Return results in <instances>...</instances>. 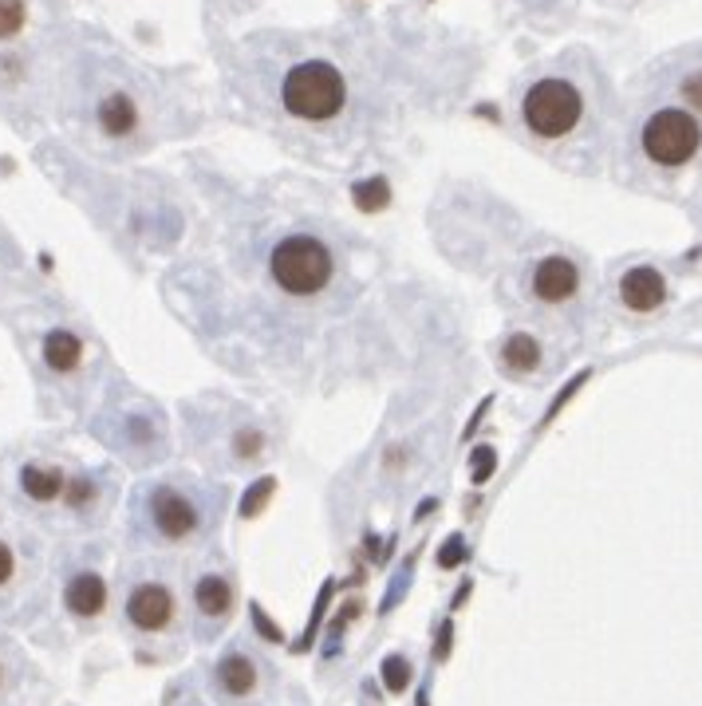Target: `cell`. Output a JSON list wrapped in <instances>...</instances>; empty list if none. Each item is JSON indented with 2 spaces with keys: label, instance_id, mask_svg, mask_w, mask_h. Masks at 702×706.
I'll return each instance as SVG.
<instances>
[{
  "label": "cell",
  "instance_id": "27",
  "mask_svg": "<svg viewBox=\"0 0 702 706\" xmlns=\"http://www.w3.org/2000/svg\"><path fill=\"white\" fill-rule=\"evenodd\" d=\"M9 576H12V552H9V545L0 540V584L9 581Z\"/></svg>",
  "mask_w": 702,
  "mask_h": 706
},
{
  "label": "cell",
  "instance_id": "10",
  "mask_svg": "<svg viewBox=\"0 0 702 706\" xmlns=\"http://www.w3.org/2000/svg\"><path fill=\"white\" fill-rule=\"evenodd\" d=\"M80 355H83L80 336L68 332V328H56V332L44 336V364L52 367V372H75Z\"/></svg>",
  "mask_w": 702,
  "mask_h": 706
},
{
  "label": "cell",
  "instance_id": "23",
  "mask_svg": "<svg viewBox=\"0 0 702 706\" xmlns=\"http://www.w3.org/2000/svg\"><path fill=\"white\" fill-rule=\"evenodd\" d=\"M249 616H253V628H257V632L265 635V640H269V644H280V640H285V635L277 632V623H273L269 616L261 612L257 604H253V608H249Z\"/></svg>",
  "mask_w": 702,
  "mask_h": 706
},
{
  "label": "cell",
  "instance_id": "3",
  "mask_svg": "<svg viewBox=\"0 0 702 706\" xmlns=\"http://www.w3.org/2000/svg\"><path fill=\"white\" fill-rule=\"evenodd\" d=\"M643 155L655 162V167H682L699 155L702 146V126L691 111H679V107H663L643 123Z\"/></svg>",
  "mask_w": 702,
  "mask_h": 706
},
{
  "label": "cell",
  "instance_id": "24",
  "mask_svg": "<svg viewBox=\"0 0 702 706\" xmlns=\"http://www.w3.org/2000/svg\"><path fill=\"white\" fill-rule=\"evenodd\" d=\"M580 384H589V372H580V375H577V379H572V384H568V387H565V391H560V395H557V403L548 406V415H545V418H553V415H557L560 406H565V403H568V399H572V391H577V387H580Z\"/></svg>",
  "mask_w": 702,
  "mask_h": 706
},
{
  "label": "cell",
  "instance_id": "28",
  "mask_svg": "<svg viewBox=\"0 0 702 706\" xmlns=\"http://www.w3.org/2000/svg\"><path fill=\"white\" fill-rule=\"evenodd\" d=\"M450 655V623L443 628V635H438V644H434V659H446Z\"/></svg>",
  "mask_w": 702,
  "mask_h": 706
},
{
  "label": "cell",
  "instance_id": "30",
  "mask_svg": "<svg viewBox=\"0 0 702 706\" xmlns=\"http://www.w3.org/2000/svg\"><path fill=\"white\" fill-rule=\"evenodd\" d=\"M470 588H474V584H470V581H465V584H462V588H458V593H455V608H458V604H462V600H465V596H470Z\"/></svg>",
  "mask_w": 702,
  "mask_h": 706
},
{
  "label": "cell",
  "instance_id": "12",
  "mask_svg": "<svg viewBox=\"0 0 702 706\" xmlns=\"http://www.w3.org/2000/svg\"><path fill=\"white\" fill-rule=\"evenodd\" d=\"M99 126H104L107 135H114V138L131 135V131L138 126L135 99H126V95H107L104 107H99Z\"/></svg>",
  "mask_w": 702,
  "mask_h": 706
},
{
  "label": "cell",
  "instance_id": "26",
  "mask_svg": "<svg viewBox=\"0 0 702 706\" xmlns=\"http://www.w3.org/2000/svg\"><path fill=\"white\" fill-rule=\"evenodd\" d=\"M261 450V435H253V430H245V435L238 438V454L241 458H253Z\"/></svg>",
  "mask_w": 702,
  "mask_h": 706
},
{
  "label": "cell",
  "instance_id": "11",
  "mask_svg": "<svg viewBox=\"0 0 702 706\" xmlns=\"http://www.w3.org/2000/svg\"><path fill=\"white\" fill-rule=\"evenodd\" d=\"M217 686L233 698L249 695V691L257 686V667H253V659H245V655H226V659L217 664Z\"/></svg>",
  "mask_w": 702,
  "mask_h": 706
},
{
  "label": "cell",
  "instance_id": "21",
  "mask_svg": "<svg viewBox=\"0 0 702 706\" xmlns=\"http://www.w3.org/2000/svg\"><path fill=\"white\" fill-rule=\"evenodd\" d=\"M92 494H95V486L87 478H75V482H63V501H68V506H87V501H92Z\"/></svg>",
  "mask_w": 702,
  "mask_h": 706
},
{
  "label": "cell",
  "instance_id": "2",
  "mask_svg": "<svg viewBox=\"0 0 702 706\" xmlns=\"http://www.w3.org/2000/svg\"><path fill=\"white\" fill-rule=\"evenodd\" d=\"M273 281L292 296H312V292L328 289L331 281V253L324 241L296 233V238L277 241V249L269 257Z\"/></svg>",
  "mask_w": 702,
  "mask_h": 706
},
{
  "label": "cell",
  "instance_id": "29",
  "mask_svg": "<svg viewBox=\"0 0 702 706\" xmlns=\"http://www.w3.org/2000/svg\"><path fill=\"white\" fill-rule=\"evenodd\" d=\"M486 411H489V399H486V403H482V406H477V411H474V418H470V426H465V430H462V438H470V435H474L477 426H482V418H486Z\"/></svg>",
  "mask_w": 702,
  "mask_h": 706
},
{
  "label": "cell",
  "instance_id": "13",
  "mask_svg": "<svg viewBox=\"0 0 702 706\" xmlns=\"http://www.w3.org/2000/svg\"><path fill=\"white\" fill-rule=\"evenodd\" d=\"M194 600H197V612L202 616H229L233 608V588H229L226 576H202L194 588Z\"/></svg>",
  "mask_w": 702,
  "mask_h": 706
},
{
  "label": "cell",
  "instance_id": "18",
  "mask_svg": "<svg viewBox=\"0 0 702 706\" xmlns=\"http://www.w3.org/2000/svg\"><path fill=\"white\" fill-rule=\"evenodd\" d=\"M24 28V0H0V40Z\"/></svg>",
  "mask_w": 702,
  "mask_h": 706
},
{
  "label": "cell",
  "instance_id": "6",
  "mask_svg": "<svg viewBox=\"0 0 702 706\" xmlns=\"http://www.w3.org/2000/svg\"><path fill=\"white\" fill-rule=\"evenodd\" d=\"M126 620L135 623L138 632H162V628H170V620H174V596H170V588H162V584H138L131 600H126Z\"/></svg>",
  "mask_w": 702,
  "mask_h": 706
},
{
  "label": "cell",
  "instance_id": "5",
  "mask_svg": "<svg viewBox=\"0 0 702 706\" xmlns=\"http://www.w3.org/2000/svg\"><path fill=\"white\" fill-rule=\"evenodd\" d=\"M146 513H150L155 533L166 540H182V537H190V533H197V525H202V509H197V501L186 498L182 489H170V486L150 489Z\"/></svg>",
  "mask_w": 702,
  "mask_h": 706
},
{
  "label": "cell",
  "instance_id": "16",
  "mask_svg": "<svg viewBox=\"0 0 702 706\" xmlns=\"http://www.w3.org/2000/svg\"><path fill=\"white\" fill-rule=\"evenodd\" d=\"M351 198H355V206H360L363 214H375V209H383L391 202V186H387L383 178H367V182H355V186H351Z\"/></svg>",
  "mask_w": 702,
  "mask_h": 706
},
{
  "label": "cell",
  "instance_id": "8",
  "mask_svg": "<svg viewBox=\"0 0 702 706\" xmlns=\"http://www.w3.org/2000/svg\"><path fill=\"white\" fill-rule=\"evenodd\" d=\"M663 296H667V284L651 265H640V269H628L620 277V301L628 304L631 312H651L659 308Z\"/></svg>",
  "mask_w": 702,
  "mask_h": 706
},
{
  "label": "cell",
  "instance_id": "4",
  "mask_svg": "<svg viewBox=\"0 0 702 706\" xmlns=\"http://www.w3.org/2000/svg\"><path fill=\"white\" fill-rule=\"evenodd\" d=\"M580 92L568 80H541L525 92V104H521V114H525V126L537 138H560L568 135L572 126L580 123Z\"/></svg>",
  "mask_w": 702,
  "mask_h": 706
},
{
  "label": "cell",
  "instance_id": "31",
  "mask_svg": "<svg viewBox=\"0 0 702 706\" xmlns=\"http://www.w3.org/2000/svg\"><path fill=\"white\" fill-rule=\"evenodd\" d=\"M434 506H438V501H434V498H426L423 506H419V518H426V513H434Z\"/></svg>",
  "mask_w": 702,
  "mask_h": 706
},
{
  "label": "cell",
  "instance_id": "19",
  "mask_svg": "<svg viewBox=\"0 0 702 706\" xmlns=\"http://www.w3.org/2000/svg\"><path fill=\"white\" fill-rule=\"evenodd\" d=\"M273 486H277L273 478H261L257 486L249 489L245 498H241V518H253V513H261V506L273 498Z\"/></svg>",
  "mask_w": 702,
  "mask_h": 706
},
{
  "label": "cell",
  "instance_id": "25",
  "mask_svg": "<svg viewBox=\"0 0 702 706\" xmlns=\"http://www.w3.org/2000/svg\"><path fill=\"white\" fill-rule=\"evenodd\" d=\"M682 99H687V104L699 107V111H702V75H691V80L682 84Z\"/></svg>",
  "mask_w": 702,
  "mask_h": 706
},
{
  "label": "cell",
  "instance_id": "1",
  "mask_svg": "<svg viewBox=\"0 0 702 706\" xmlns=\"http://www.w3.org/2000/svg\"><path fill=\"white\" fill-rule=\"evenodd\" d=\"M343 99H348V87H343V75L331 63H296L280 84L285 111L296 114V119H308V123L336 119Z\"/></svg>",
  "mask_w": 702,
  "mask_h": 706
},
{
  "label": "cell",
  "instance_id": "22",
  "mask_svg": "<svg viewBox=\"0 0 702 706\" xmlns=\"http://www.w3.org/2000/svg\"><path fill=\"white\" fill-rule=\"evenodd\" d=\"M462 561H465V540L455 533V537L446 540V549L438 552V564H443V569H458Z\"/></svg>",
  "mask_w": 702,
  "mask_h": 706
},
{
  "label": "cell",
  "instance_id": "9",
  "mask_svg": "<svg viewBox=\"0 0 702 706\" xmlns=\"http://www.w3.org/2000/svg\"><path fill=\"white\" fill-rule=\"evenodd\" d=\"M63 604H68L75 616H83V620H87V616H99L107 604V581L99 576V572H80V576L68 581Z\"/></svg>",
  "mask_w": 702,
  "mask_h": 706
},
{
  "label": "cell",
  "instance_id": "14",
  "mask_svg": "<svg viewBox=\"0 0 702 706\" xmlns=\"http://www.w3.org/2000/svg\"><path fill=\"white\" fill-rule=\"evenodd\" d=\"M21 486L32 501H52L63 494V474L60 470H44V466H24Z\"/></svg>",
  "mask_w": 702,
  "mask_h": 706
},
{
  "label": "cell",
  "instance_id": "20",
  "mask_svg": "<svg viewBox=\"0 0 702 706\" xmlns=\"http://www.w3.org/2000/svg\"><path fill=\"white\" fill-rule=\"evenodd\" d=\"M494 466H497V450H494V447H477V450H474V462H470V478H474V486L489 482Z\"/></svg>",
  "mask_w": 702,
  "mask_h": 706
},
{
  "label": "cell",
  "instance_id": "15",
  "mask_svg": "<svg viewBox=\"0 0 702 706\" xmlns=\"http://www.w3.org/2000/svg\"><path fill=\"white\" fill-rule=\"evenodd\" d=\"M501 360H506L509 372L525 375V372H533V367L541 364V348H537V340H533V336L513 332L506 340V348H501Z\"/></svg>",
  "mask_w": 702,
  "mask_h": 706
},
{
  "label": "cell",
  "instance_id": "7",
  "mask_svg": "<svg viewBox=\"0 0 702 706\" xmlns=\"http://www.w3.org/2000/svg\"><path fill=\"white\" fill-rule=\"evenodd\" d=\"M529 284H533V296H537V301L560 304L580 289V269L568 257H545L537 269H533V281Z\"/></svg>",
  "mask_w": 702,
  "mask_h": 706
},
{
  "label": "cell",
  "instance_id": "17",
  "mask_svg": "<svg viewBox=\"0 0 702 706\" xmlns=\"http://www.w3.org/2000/svg\"><path fill=\"white\" fill-rule=\"evenodd\" d=\"M411 675L414 671L403 655H387V659H383V683H387V691H395V695L407 691V686H411Z\"/></svg>",
  "mask_w": 702,
  "mask_h": 706
}]
</instances>
